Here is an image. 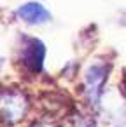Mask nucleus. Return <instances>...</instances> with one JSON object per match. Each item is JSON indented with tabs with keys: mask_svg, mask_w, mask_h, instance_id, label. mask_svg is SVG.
I'll return each mask as SVG.
<instances>
[{
	"mask_svg": "<svg viewBox=\"0 0 126 127\" xmlns=\"http://www.w3.org/2000/svg\"><path fill=\"white\" fill-rule=\"evenodd\" d=\"M19 56H21V61H23L25 68L33 71V73H37V71L42 70V64H44L46 47H44V44L40 40L32 38V37H25L21 51H19Z\"/></svg>",
	"mask_w": 126,
	"mask_h": 127,
	"instance_id": "obj_1",
	"label": "nucleus"
},
{
	"mask_svg": "<svg viewBox=\"0 0 126 127\" xmlns=\"http://www.w3.org/2000/svg\"><path fill=\"white\" fill-rule=\"evenodd\" d=\"M2 113L7 122H18L26 113V99L21 92L5 91L2 94Z\"/></svg>",
	"mask_w": 126,
	"mask_h": 127,
	"instance_id": "obj_2",
	"label": "nucleus"
},
{
	"mask_svg": "<svg viewBox=\"0 0 126 127\" xmlns=\"http://www.w3.org/2000/svg\"><path fill=\"white\" fill-rule=\"evenodd\" d=\"M16 16L26 25H44L51 19L49 11L39 2H26L18 7Z\"/></svg>",
	"mask_w": 126,
	"mask_h": 127,
	"instance_id": "obj_3",
	"label": "nucleus"
},
{
	"mask_svg": "<svg viewBox=\"0 0 126 127\" xmlns=\"http://www.w3.org/2000/svg\"><path fill=\"white\" fill-rule=\"evenodd\" d=\"M105 75H107V68L103 64H93V66H89V70L86 73V92L89 96V101L95 104L98 103V99L102 96Z\"/></svg>",
	"mask_w": 126,
	"mask_h": 127,
	"instance_id": "obj_4",
	"label": "nucleus"
}]
</instances>
